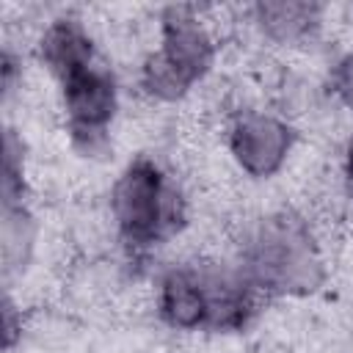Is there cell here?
Instances as JSON below:
<instances>
[{
	"instance_id": "cell-1",
	"label": "cell",
	"mask_w": 353,
	"mask_h": 353,
	"mask_svg": "<svg viewBox=\"0 0 353 353\" xmlns=\"http://www.w3.org/2000/svg\"><path fill=\"white\" fill-rule=\"evenodd\" d=\"M41 58L61 83L72 143L85 157L102 154L116 116V80L97 61L94 41L80 22L58 19L41 36Z\"/></svg>"
},
{
	"instance_id": "cell-2",
	"label": "cell",
	"mask_w": 353,
	"mask_h": 353,
	"mask_svg": "<svg viewBox=\"0 0 353 353\" xmlns=\"http://www.w3.org/2000/svg\"><path fill=\"white\" fill-rule=\"evenodd\" d=\"M254 314V287L215 265H179L160 281V317L182 331H234Z\"/></svg>"
},
{
	"instance_id": "cell-3",
	"label": "cell",
	"mask_w": 353,
	"mask_h": 353,
	"mask_svg": "<svg viewBox=\"0 0 353 353\" xmlns=\"http://www.w3.org/2000/svg\"><path fill=\"white\" fill-rule=\"evenodd\" d=\"M243 276L268 295H309L325 281L317 243L303 218L276 212L256 223L245 254Z\"/></svg>"
},
{
	"instance_id": "cell-4",
	"label": "cell",
	"mask_w": 353,
	"mask_h": 353,
	"mask_svg": "<svg viewBox=\"0 0 353 353\" xmlns=\"http://www.w3.org/2000/svg\"><path fill=\"white\" fill-rule=\"evenodd\" d=\"M110 204L119 234L132 251L160 245L185 223V201L176 185L149 157H138L124 168Z\"/></svg>"
},
{
	"instance_id": "cell-5",
	"label": "cell",
	"mask_w": 353,
	"mask_h": 353,
	"mask_svg": "<svg viewBox=\"0 0 353 353\" xmlns=\"http://www.w3.org/2000/svg\"><path fill=\"white\" fill-rule=\"evenodd\" d=\"M215 47L190 8L171 6L163 11V44L146 58L141 83L165 102L185 97L212 66Z\"/></svg>"
},
{
	"instance_id": "cell-6",
	"label": "cell",
	"mask_w": 353,
	"mask_h": 353,
	"mask_svg": "<svg viewBox=\"0 0 353 353\" xmlns=\"http://www.w3.org/2000/svg\"><path fill=\"white\" fill-rule=\"evenodd\" d=\"M292 138V130L281 119L245 110L232 124L229 146L243 171H248L251 176H270L287 160Z\"/></svg>"
},
{
	"instance_id": "cell-7",
	"label": "cell",
	"mask_w": 353,
	"mask_h": 353,
	"mask_svg": "<svg viewBox=\"0 0 353 353\" xmlns=\"http://www.w3.org/2000/svg\"><path fill=\"white\" fill-rule=\"evenodd\" d=\"M259 28L276 39V41H301L306 39L317 25L323 8L317 3H259L254 8Z\"/></svg>"
},
{
	"instance_id": "cell-8",
	"label": "cell",
	"mask_w": 353,
	"mask_h": 353,
	"mask_svg": "<svg viewBox=\"0 0 353 353\" xmlns=\"http://www.w3.org/2000/svg\"><path fill=\"white\" fill-rule=\"evenodd\" d=\"M331 83H334V91L339 94V99H342L347 108H353V52L345 55V58L334 66Z\"/></svg>"
},
{
	"instance_id": "cell-9",
	"label": "cell",
	"mask_w": 353,
	"mask_h": 353,
	"mask_svg": "<svg viewBox=\"0 0 353 353\" xmlns=\"http://www.w3.org/2000/svg\"><path fill=\"white\" fill-rule=\"evenodd\" d=\"M345 174H347V182L353 188V141L347 143V154H345Z\"/></svg>"
}]
</instances>
